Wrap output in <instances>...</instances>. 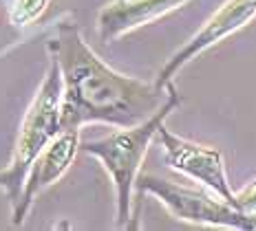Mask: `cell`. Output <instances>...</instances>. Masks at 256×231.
<instances>
[{
  "label": "cell",
  "instance_id": "1",
  "mask_svg": "<svg viewBox=\"0 0 256 231\" xmlns=\"http://www.w3.org/2000/svg\"><path fill=\"white\" fill-rule=\"evenodd\" d=\"M49 53L62 73L60 130H80L86 123L130 128L146 121L168 99L166 86L117 73L95 55L76 22H60Z\"/></svg>",
  "mask_w": 256,
  "mask_h": 231
},
{
  "label": "cell",
  "instance_id": "2",
  "mask_svg": "<svg viewBox=\"0 0 256 231\" xmlns=\"http://www.w3.org/2000/svg\"><path fill=\"white\" fill-rule=\"evenodd\" d=\"M181 104L179 90L170 82V93L166 104L162 106L152 117L130 128H120L110 132L108 137L93 139V141L80 143V150L88 157H95L108 172L115 187L117 198V227L130 229L132 220V190L137 187L140 170L144 163L152 139L157 137L159 128L168 119V115Z\"/></svg>",
  "mask_w": 256,
  "mask_h": 231
},
{
  "label": "cell",
  "instance_id": "3",
  "mask_svg": "<svg viewBox=\"0 0 256 231\" xmlns=\"http://www.w3.org/2000/svg\"><path fill=\"white\" fill-rule=\"evenodd\" d=\"M60 108H62V73L58 62L51 57L40 90L36 93L20 126L14 157L4 170H0V190L12 203V209L18 205L24 179L34 161L60 132Z\"/></svg>",
  "mask_w": 256,
  "mask_h": 231
},
{
  "label": "cell",
  "instance_id": "4",
  "mask_svg": "<svg viewBox=\"0 0 256 231\" xmlns=\"http://www.w3.org/2000/svg\"><path fill=\"white\" fill-rule=\"evenodd\" d=\"M137 190L142 194H152L174 218L186 220L194 225H208V227H226V229H241L254 231L256 218L238 212L232 203L223 201L208 187L194 190L159 179L152 174H140Z\"/></svg>",
  "mask_w": 256,
  "mask_h": 231
},
{
  "label": "cell",
  "instance_id": "5",
  "mask_svg": "<svg viewBox=\"0 0 256 231\" xmlns=\"http://www.w3.org/2000/svg\"><path fill=\"white\" fill-rule=\"evenodd\" d=\"M157 139L164 148V157H166L168 165L179 174L188 176L194 183L208 187L210 192H214L216 196H221L223 201L232 203L236 192L232 190V183L228 179L226 170V159L216 148L199 146L194 141H188L184 137H177L174 132H170L166 126L159 128Z\"/></svg>",
  "mask_w": 256,
  "mask_h": 231
},
{
  "label": "cell",
  "instance_id": "6",
  "mask_svg": "<svg viewBox=\"0 0 256 231\" xmlns=\"http://www.w3.org/2000/svg\"><path fill=\"white\" fill-rule=\"evenodd\" d=\"M254 18H256V0H226V2L210 15V20L164 64V68L157 75V84L166 86L168 82H172V77L188 62H192L204 51L212 49V46L218 44L221 40L230 37L232 33L241 31L243 26L250 24Z\"/></svg>",
  "mask_w": 256,
  "mask_h": 231
},
{
  "label": "cell",
  "instance_id": "7",
  "mask_svg": "<svg viewBox=\"0 0 256 231\" xmlns=\"http://www.w3.org/2000/svg\"><path fill=\"white\" fill-rule=\"evenodd\" d=\"M80 143H82L80 141V130H60L56 134V139L38 154V159L34 161V165H31L29 174L24 179L18 205L12 209L16 227H20L24 223L36 198L64 176V172L68 170V165L76 159Z\"/></svg>",
  "mask_w": 256,
  "mask_h": 231
},
{
  "label": "cell",
  "instance_id": "8",
  "mask_svg": "<svg viewBox=\"0 0 256 231\" xmlns=\"http://www.w3.org/2000/svg\"><path fill=\"white\" fill-rule=\"evenodd\" d=\"M188 0H113L98 15V31L104 42L130 33L140 26L162 18Z\"/></svg>",
  "mask_w": 256,
  "mask_h": 231
},
{
  "label": "cell",
  "instance_id": "9",
  "mask_svg": "<svg viewBox=\"0 0 256 231\" xmlns=\"http://www.w3.org/2000/svg\"><path fill=\"white\" fill-rule=\"evenodd\" d=\"M51 0H16L14 7H12V13H9V20H12L14 26H26L31 22L40 18L44 13V9L49 7Z\"/></svg>",
  "mask_w": 256,
  "mask_h": 231
},
{
  "label": "cell",
  "instance_id": "10",
  "mask_svg": "<svg viewBox=\"0 0 256 231\" xmlns=\"http://www.w3.org/2000/svg\"><path fill=\"white\" fill-rule=\"evenodd\" d=\"M234 207H236L238 212L256 218V179L245 183L241 190L236 192V196H234Z\"/></svg>",
  "mask_w": 256,
  "mask_h": 231
}]
</instances>
